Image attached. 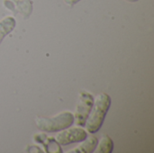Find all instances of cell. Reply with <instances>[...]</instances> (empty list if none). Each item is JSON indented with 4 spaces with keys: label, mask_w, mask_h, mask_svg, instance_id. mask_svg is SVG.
<instances>
[{
    "label": "cell",
    "mask_w": 154,
    "mask_h": 153,
    "mask_svg": "<svg viewBox=\"0 0 154 153\" xmlns=\"http://www.w3.org/2000/svg\"><path fill=\"white\" fill-rule=\"evenodd\" d=\"M93 105L94 96L87 91H80L74 114V123L78 126H85L86 121L91 112Z\"/></svg>",
    "instance_id": "obj_3"
},
{
    "label": "cell",
    "mask_w": 154,
    "mask_h": 153,
    "mask_svg": "<svg viewBox=\"0 0 154 153\" xmlns=\"http://www.w3.org/2000/svg\"><path fill=\"white\" fill-rule=\"evenodd\" d=\"M16 21L13 16L7 15L0 20V43L3 39L14 29Z\"/></svg>",
    "instance_id": "obj_8"
},
{
    "label": "cell",
    "mask_w": 154,
    "mask_h": 153,
    "mask_svg": "<svg viewBox=\"0 0 154 153\" xmlns=\"http://www.w3.org/2000/svg\"><path fill=\"white\" fill-rule=\"evenodd\" d=\"M4 5H5V7L6 9H8V10H10L11 12L16 14V10H15L14 5L13 4L12 1H10V0H4Z\"/></svg>",
    "instance_id": "obj_10"
},
{
    "label": "cell",
    "mask_w": 154,
    "mask_h": 153,
    "mask_svg": "<svg viewBox=\"0 0 154 153\" xmlns=\"http://www.w3.org/2000/svg\"><path fill=\"white\" fill-rule=\"evenodd\" d=\"M88 137L87 130L83 129L81 126L77 127H68L60 131L56 135L55 140L60 145H69L75 142H81Z\"/></svg>",
    "instance_id": "obj_4"
},
{
    "label": "cell",
    "mask_w": 154,
    "mask_h": 153,
    "mask_svg": "<svg viewBox=\"0 0 154 153\" xmlns=\"http://www.w3.org/2000/svg\"><path fill=\"white\" fill-rule=\"evenodd\" d=\"M74 124V115L69 111L60 113L51 117H38L35 119L37 128L45 133L60 132Z\"/></svg>",
    "instance_id": "obj_2"
},
{
    "label": "cell",
    "mask_w": 154,
    "mask_h": 153,
    "mask_svg": "<svg viewBox=\"0 0 154 153\" xmlns=\"http://www.w3.org/2000/svg\"><path fill=\"white\" fill-rule=\"evenodd\" d=\"M111 97L106 93H100L94 98L93 107L85 124L88 133H95L100 130L111 106Z\"/></svg>",
    "instance_id": "obj_1"
},
{
    "label": "cell",
    "mask_w": 154,
    "mask_h": 153,
    "mask_svg": "<svg viewBox=\"0 0 154 153\" xmlns=\"http://www.w3.org/2000/svg\"><path fill=\"white\" fill-rule=\"evenodd\" d=\"M125 1L130 2V3H134V2H137V1H139V0H125Z\"/></svg>",
    "instance_id": "obj_12"
},
{
    "label": "cell",
    "mask_w": 154,
    "mask_h": 153,
    "mask_svg": "<svg viewBox=\"0 0 154 153\" xmlns=\"http://www.w3.org/2000/svg\"><path fill=\"white\" fill-rule=\"evenodd\" d=\"M98 140L97 139V137L91 135V136H88L84 141L81 142V143L74 148L73 150L69 151V153H92L95 151L97 145Z\"/></svg>",
    "instance_id": "obj_6"
},
{
    "label": "cell",
    "mask_w": 154,
    "mask_h": 153,
    "mask_svg": "<svg viewBox=\"0 0 154 153\" xmlns=\"http://www.w3.org/2000/svg\"><path fill=\"white\" fill-rule=\"evenodd\" d=\"M32 140L35 143L42 145L43 151L49 153H61L62 150L60 145L53 137L47 136L45 133H36L33 135Z\"/></svg>",
    "instance_id": "obj_5"
},
{
    "label": "cell",
    "mask_w": 154,
    "mask_h": 153,
    "mask_svg": "<svg viewBox=\"0 0 154 153\" xmlns=\"http://www.w3.org/2000/svg\"><path fill=\"white\" fill-rule=\"evenodd\" d=\"M14 5L16 13L27 19L32 13V1L31 0H10Z\"/></svg>",
    "instance_id": "obj_7"
},
{
    "label": "cell",
    "mask_w": 154,
    "mask_h": 153,
    "mask_svg": "<svg viewBox=\"0 0 154 153\" xmlns=\"http://www.w3.org/2000/svg\"><path fill=\"white\" fill-rule=\"evenodd\" d=\"M80 0H64L65 4L69 6H73L74 5H76L78 2H79Z\"/></svg>",
    "instance_id": "obj_11"
},
{
    "label": "cell",
    "mask_w": 154,
    "mask_h": 153,
    "mask_svg": "<svg viewBox=\"0 0 154 153\" xmlns=\"http://www.w3.org/2000/svg\"><path fill=\"white\" fill-rule=\"evenodd\" d=\"M114 150L113 140L108 135H104L101 137L100 141L97 142L96 151L97 153H111Z\"/></svg>",
    "instance_id": "obj_9"
}]
</instances>
